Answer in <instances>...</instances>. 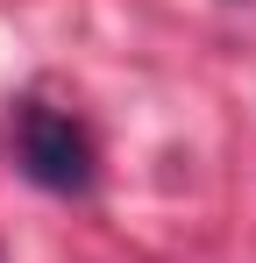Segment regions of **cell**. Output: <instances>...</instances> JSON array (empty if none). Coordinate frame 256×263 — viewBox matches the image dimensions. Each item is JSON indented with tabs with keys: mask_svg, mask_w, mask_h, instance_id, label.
Instances as JSON below:
<instances>
[{
	"mask_svg": "<svg viewBox=\"0 0 256 263\" xmlns=\"http://www.w3.org/2000/svg\"><path fill=\"white\" fill-rule=\"evenodd\" d=\"M22 171L36 178L43 192H85L93 185V142L71 114H57V107H29L22 114Z\"/></svg>",
	"mask_w": 256,
	"mask_h": 263,
	"instance_id": "obj_1",
	"label": "cell"
}]
</instances>
